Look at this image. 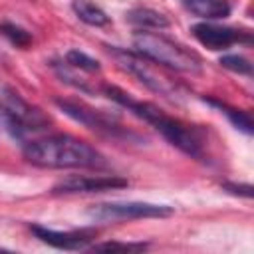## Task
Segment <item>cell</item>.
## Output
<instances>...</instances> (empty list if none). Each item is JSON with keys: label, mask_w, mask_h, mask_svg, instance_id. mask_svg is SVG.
<instances>
[{"label": "cell", "mask_w": 254, "mask_h": 254, "mask_svg": "<svg viewBox=\"0 0 254 254\" xmlns=\"http://www.w3.org/2000/svg\"><path fill=\"white\" fill-rule=\"evenodd\" d=\"M103 91L107 93L109 99L117 101L119 105H123L125 109H129L133 115H137L145 123L153 125L173 147H177L185 155L194 157V159H200L202 157V153H204V137H202V131L200 129H196L192 125H187V123H183V121H179L175 117H169L155 103L133 99L129 93H125L123 89H119L115 85H105Z\"/></svg>", "instance_id": "cell-1"}, {"label": "cell", "mask_w": 254, "mask_h": 254, "mask_svg": "<svg viewBox=\"0 0 254 254\" xmlns=\"http://www.w3.org/2000/svg\"><path fill=\"white\" fill-rule=\"evenodd\" d=\"M24 157L42 169H101L107 165L95 147L71 135H48L28 141Z\"/></svg>", "instance_id": "cell-2"}, {"label": "cell", "mask_w": 254, "mask_h": 254, "mask_svg": "<svg viewBox=\"0 0 254 254\" xmlns=\"http://www.w3.org/2000/svg\"><path fill=\"white\" fill-rule=\"evenodd\" d=\"M133 44L143 58H147L153 64L165 65L169 69L183 71V73H198L202 67L200 58L192 50L185 48L183 44H179L163 34L139 30L133 36Z\"/></svg>", "instance_id": "cell-3"}, {"label": "cell", "mask_w": 254, "mask_h": 254, "mask_svg": "<svg viewBox=\"0 0 254 254\" xmlns=\"http://www.w3.org/2000/svg\"><path fill=\"white\" fill-rule=\"evenodd\" d=\"M48 123L50 119L38 107L24 101L16 91L6 89L0 95V129L8 137L24 141L30 133L48 127Z\"/></svg>", "instance_id": "cell-4"}, {"label": "cell", "mask_w": 254, "mask_h": 254, "mask_svg": "<svg viewBox=\"0 0 254 254\" xmlns=\"http://www.w3.org/2000/svg\"><path fill=\"white\" fill-rule=\"evenodd\" d=\"M117 64L129 71L131 75H135L143 85H147L151 91L155 93H161L165 97H177L181 87L179 83H175L171 79V75L159 71L153 64H149L147 58H141V56H135L131 52H123V50H111Z\"/></svg>", "instance_id": "cell-5"}, {"label": "cell", "mask_w": 254, "mask_h": 254, "mask_svg": "<svg viewBox=\"0 0 254 254\" xmlns=\"http://www.w3.org/2000/svg\"><path fill=\"white\" fill-rule=\"evenodd\" d=\"M56 105L65 115H69L71 119H75L77 123L85 125L91 131H97V133H103L109 137H119V135L129 137V133L121 127V123L101 109H93L81 101H71V99H56Z\"/></svg>", "instance_id": "cell-6"}, {"label": "cell", "mask_w": 254, "mask_h": 254, "mask_svg": "<svg viewBox=\"0 0 254 254\" xmlns=\"http://www.w3.org/2000/svg\"><path fill=\"white\" fill-rule=\"evenodd\" d=\"M89 214L97 220H135V218H163L171 216L173 208L167 204L153 202H103L89 210Z\"/></svg>", "instance_id": "cell-7"}, {"label": "cell", "mask_w": 254, "mask_h": 254, "mask_svg": "<svg viewBox=\"0 0 254 254\" xmlns=\"http://www.w3.org/2000/svg\"><path fill=\"white\" fill-rule=\"evenodd\" d=\"M127 187V181L115 175H71L54 185V194H79V192H103Z\"/></svg>", "instance_id": "cell-8"}, {"label": "cell", "mask_w": 254, "mask_h": 254, "mask_svg": "<svg viewBox=\"0 0 254 254\" xmlns=\"http://www.w3.org/2000/svg\"><path fill=\"white\" fill-rule=\"evenodd\" d=\"M192 36L208 50H226L236 42L248 40L242 36V32H238L234 28L214 26V24H206V22L192 26Z\"/></svg>", "instance_id": "cell-9"}, {"label": "cell", "mask_w": 254, "mask_h": 254, "mask_svg": "<svg viewBox=\"0 0 254 254\" xmlns=\"http://www.w3.org/2000/svg\"><path fill=\"white\" fill-rule=\"evenodd\" d=\"M30 228L42 242H46L54 248H60V250H81L91 240L83 232H60V230L46 228V226H40V224H32Z\"/></svg>", "instance_id": "cell-10"}, {"label": "cell", "mask_w": 254, "mask_h": 254, "mask_svg": "<svg viewBox=\"0 0 254 254\" xmlns=\"http://www.w3.org/2000/svg\"><path fill=\"white\" fill-rule=\"evenodd\" d=\"M185 8L204 20H222L230 16L228 0H183Z\"/></svg>", "instance_id": "cell-11"}, {"label": "cell", "mask_w": 254, "mask_h": 254, "mask_svg": "<svg viewBox=\"0 0 254 254\" xmlns=\"http://www.w3.org/2000/svg\"><path fill=\"white\" fill-rule=\"evenodd\" d=\"M127 20L131 24L143 28V30L145 28H157V30H161V28H169V24H171L165 14H161V12L153 10V8H147V6H139V8L129 10Z\"/></svg>", "instance_id": "cell-12"}, {"label": "cell", "mask_w": 254, "mask_h": 254, "mask_svg": "<svg viewBox=\"0 0 254 254\" xmlns=\"http://www.w3.org/2000/svg\"><path fill=\"white\" fill-rule=\"evenodd\" d=\"M71 8H73L75 16H77L81 22H85L87 26L99 28V26H107V24H109V16L105 14V10L99 8V6H97L95 2H91V0H73V2H71Z\"/></svg>", "instance_id": "cell-13"}, {"label": "cell", "mask_w": 254, "mask_h": 254, "mask_svg": "<svg viewBox=\"0 0 254 254\" xmlns=\"http://www.w3.org/2000/svg\"><path fill=\"white\" fill-rule=\"evenodd\" d=\"M212 105H216L218 109H220V113H224L228 119H230V123L236 127V129H240L242 133H246V135H250L252 131H254V123H252V117L246 113V111H242V109H236V107H228L226 103H218V101H210Z\"/></svg>", "instance_id": "cell-14"}, {"label": "cell", "mask_w": 254, "mask_h": 254, "mask_svg": "<svg viewBox=\"0 0 254 254\" xmlns=\"http://www.w3.org/2000/svg\"><path fill=\"white\" fill-rule=\"evenodd\" d=\"M65 62H67V65H71V67L83 69V71H89V73H95V71L101 69L99 62L93 60L91 56H87V54L81 52V50H69V52L65 54Z\"/></svg>", "instance_id": "cell-15"}, {"label": "cell", "mask_w": 254, "mask_h": 254, "mask_svg": "<svg viewBox=\"0 0 254 254\" xmlns=\"http://www.w3.org/2000/svg\"><path fill=\"white\" fill-rule=\"evenodd\" d=\"M0 34L6 40H10L14 46H18V48H28L32 44L30 32H26L24 28H20V26H16L12 22H2L0 24Z\"/></svg>", "instance_id": "cell-16"}, {"label": "cell", "mask_w": 254, "mask_h": 254, "mask_svg": "<svg viewBox=\"0 0 254 254\" xmlns=\"http://www.w3.org/2000/svg\"><path fill=\"white\" fill-rule=\"evenodd\" d=\"M220 65L234 71V73H242V75H252V64L238 54H230V56H222L220 58Z\"/></svg>", "instance_id": "cell-17"}, {"label": "cell", "mask_w": 254, "mask_h": 254, "mask_svg": "<svg viewBox=\"0 0 254 254\" xmlns=\"http://www.w3.org/2000/svg\"><path fill=\"white\" fill-rule=\"evenodd\" d=\"M147 244H125V242H101L93 244L91 250L97 252H129V250H145Z\"/></svg>", "instance_id": "cell-18"}, {"label": "cell", "mask_w": 254, "mask_h": 254, "mask_svg": "<svg viewBox=\"0 0 254 254\" xmlns=\"http://www.w3.org/2000/svg\"><path fill=\"white\" fill-rule=\"evenodd\" d=\"M224 189L232 194H240V196H246L250 198L252 196V187L250 185H236V183H224Z\"/></svg>", "instance_id": "cell-19"}]
</instances>
